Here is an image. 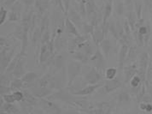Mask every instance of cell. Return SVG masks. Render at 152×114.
<instances>
[{
  "label": "cell",
  "instance_id": "36",
  "mask_svg": "<svg viewBox=\"0 0 152 114\" xmlns=\"http://www.w3.org/2000/svg\"><path fill=\"white\" fill-rule=\"evenodd\" d=\"M141 82H143L142 81V79L141 77L138 76V75H135L130 80V82H129V83H130V85H131V88H138L139 87H141Z\"/></svg>",
  "mask_w": 152,
  "mask_h": 114
},
{
  "label": "cell",
  "instance_id": "32",
  "mask_svg": "<svg viewBox=\"0 0 152 114\" xmlns=\"http://www.w3.org/2000/svg\"><path fill=\"white\" fill-rule=\"evenodd\" d=\"M80 29H81L82 34L86 35H91L93 31L95 30V28L91 24L89 21H87V22L83 21V23H82V25H81V27Z\"/></svg>",
  "mask_w": 152,
  "mask_h": 114
},
{
  "label": "cell",
  "instance_id": "23",
  "mask_svg": "<svg viewBox=\"0 0 152 114\" xmlns=\"http://www.w3.org/2000/svg\"><path fill=\"white\" fill-rule=\"evenodd\" d=\"M95 1L96 0H86V18L88 20L97 13V10H98Z\"/></svg>",
  "mask_w": 152,
  "mask_h": 114
},
{
  "label": "cell",
  "instance_id": "1",
  "mask_svg": "<svg viewBox=\"0 0 152 114\" xmlns=\"http://www.w3.org/2000/svg\"><path fill=\"white\" fill-rule=\"evenodd\" d=\"M15 39L19 40L21 43V47L20 52L22 54L27 55L28 46L29 45V38H30V31L29 29H26L21 23L15 29V30L10 35Z\"/></svg>",
  "mask_w": 152,
  "mask_h": 114
},
{
  "label": "cell",
  "instance_id": "35",
  "mask_svg": "<svg viewBox=\"0 0 152 114\" xmlns=\"http://www.w3.org/2000/svg\"><path fill=\"white\" fill-rule=\"evenodd\" d=\"M105 74V79L107 80H111V79L115 78L116 74H117V69L115 68H108L104 72Z\"/></svg>",
  "mask_w": 152,
  "mask_h": 114
},
{
  "label": "cell",
  "instance_id": "50",
  "mask_svg": "<svg viewBox=\"0 0 152 114\" xmlns=\"http://www.w3.org/2000/svg\"><path fill=\"white\" fill-rule=\"evenodd\" d=\"M5 1H7V0H1V3H4V2H5Z\"/></svg>",
  "mask_w": 152,
  "mask_h": 114
},
{
  "label": "cell",
  "instance_id": "27",
  "mask_svg": "<svg viewBox=\"0 0 152 114\" xmlns=\"http://www.w3.org/2000/svg\"><path fill=\"white\" fill-rule=\"evenodd\" d=\"M39 28L41 29L42 33L50 29V15L48 12H46L45 15H43L41 17L39 18Z\"/></svg>",
  "mask_w": 152,
  "mask_h": 114
},
{
  "label": "cell",
  "instance_id": "16",
  "mask_svg": "<svg viewBox=\"0 0 152 114\" xmlns=\"http://www.w3.org/2000/svg\"><path fill=\"white\" fill-rule=\"evenodd\" d=\"M66 16L73 21L76 26H78L79 28L81 27V25H82V23H83V21H82L83 18H82V16L80 15V14L73 6H72V7L70 6L69 11H68V13L66 15Z\"/></svg>",
  "mask_w": 152,
  "mask_h": 114
},
{
  "label": "cell",
  "instance_id": "18",
  "mask_svg": "<svg viewBox=\"0 0 152 114\" xmlns=\"http://www.w3.org/2000/svg\"><path fill=\"white\" fill-rule=\"evenodd\" d=\"M1 113L16 114L22 113V112L15 105H14V103L4 102L1 104Z\"/></svg>",
  "mask_w": 152,
  "mask_h": 114
},
{
  "label": "cell",
  "instance_id": "47",
  "mask_svg": "<svg viewBox=\"0 0 152 114\" xmlns=\"http://www.w3.org/2000/svg\"><path fill=\"white\" fill-rule=\"evenodd\" d=\"M21 1L25 5V7H32L35 4V0H21Z\"/></svg>",
  "mask_w": 152,
  "mask_h": 114
},
{
  "label": "cell",
  "instance_id": "22",
  "mask_svg": "<svg viewBox=\"0 0 152 114\" xmlns=\"http://www.w3.org/2000/svg\"><path fill=\"white\" fill-rule=\"evenodd\" d=\"M99 48L103 51L104 56L108 58L109 56H110V54L111 53V51H113V44H112L110 39H106L105 38L104 40L100 43Z\"/></svg>",
  "mask_w": 152,
  "mask_h": 114
},
{
  "label": "cell",
  "instance_id": "42",
  "mask_svg": "<svg viewBox=\"0 0 152 114\" xmlns=\"http://www.w3.org/2000/svg\"><path fill=\"white\" fill-rule=\"evenodd\" d=\"M51 3L54 4L55 7L58 8L62 13L65 15V8H64V5H63L62 0H51Z\"/></svg>",
  "mask_w": 152,
  "mask_h": 114
},
{
  "label": "cell",
  "instance_id": "34",
  "mask_svg": "<svg viewBox=\"0 0 152 114\" xmlns=\"http://www.w3.org/2000/svg\"><path fill=\"white\" fill-rule=\"evenodd\" d=\"M8 15H9V12L6 10V8L1 4V7H0V25L1 26L4 24L6 20H8Z\"/></svg>",
  "mask_w": 152,
  "mask_h": 114
},
{
  "label": "cell",
  "instance_id": "49",
  "mask_svg": "<svg viewBox=\"0 0 152 114\" xmlns=\"http://www.w3.org/2000/svg\"><path fill=\"white\" fill-rule=\"evenodd\" d=\"M76 2H78V3H80V2H83L85 0H75Z\"/></svg>",
  "mask_w": 152,
  "mask_h": 114
},
{
  "label": "cell",
  "instance_id": "30",
  "mask_svg": "<svg viewBox=\"0 0 152 114\" xmlns=\"http://www.w3.org/2000/svg\"><path fill=\"white\" fill-rule=\"evenodd\" d=\"M139 56V53H138V48L137 46H132L129 47V50H128V53H127V58H126V62L129 61V62H135L136 61V58Z\"/></svg>",
  "mask_w": 152,
  "mask_h": 114
},
{
  "label": "cell",
  "instance_id": "7",
  "mask_svg": "<svg viewBox=\"0 0 152 114\" xmlns=\"http://www.w3.org/2000/svg\"><path fill=\"white\" fill-rule=\"evenodd\" d=\"M39 106L44 110L45 113H62L63 112L55 100L42 98L39 100Z\"/></svg>",
  "mask_w": 152,
  "mask_h": 114
},
{
  "label": "cell",
  "instance_id": "10",
  "mask_svg": "<svg viewBox=\"0 0 152 114\" xmlns=\"http://www.w3.org/2000/svg\"><path fill=\"white\" fill-rule=\"evenodd\" d=\"M90 36L86 35H80L78 36H74V37L69 38V41H68V49H69V53H72L78 50L79 46L81 43L88 40Z\"/></svg>",
  "mask_w": 152,
  "mask_h": 114
},
{
  "label": "cell",
  "instance_id": "41",
  "mask_svg": "<svg viewBox=\"0 0 152 114\" xmlns=\"http://www.w3.org/2000/svg\"><path fill=\"white\" fill-rule=\"evenodd\" d=\"M1 97L4 99V102H7V103H15V102L14 94L12 93H6V94H4V95H1Z\"/></svg>",
  "mask_w": 152,
  "mask_h": 114
},
{
  "label": "cell",
  "instance_id": "40",
  "mask_svg": "<svg viewBox=\"0 0 152 114\" xmlns=\"http://www.w3.org/2000/svg\"><path fill=\"white\" fill-rule=\"evenodd\" d=\"M12 93L14 94L15 101H17V102H21V100H23L24 97H25L23 90H16V91H13Z\"/></svg>",
  "mask_w": 152,
  "mask_h": 114
},
{
  "label": "cell",
  "instance_id": "12",
  "mask_svg": "<svg viewBox=\"0 0 152 114\" xmlns=\"http://www.w3.org/2000/svg\"><path fill=\"white\" fill-rule=\"evenodd\" d=\"M122 86L121 82L118 78H114L111 80H107L104 81V84L102 86V88L104 90V93L110 94V93L115 92V90H117L119 88H121Z\"/></svg>",
  "mask_w": 152,
  "mask_h": 114
},
{
  "label": "cell",
  "instance_id": "43",
  "mask_svg": "<svg viewBox=\"0 0 152 114\" xmlns=\"http://www.w3.org/2000/svg\"><path fill=\"white\" fill-rule=\"evenodd\" d=\"M145 85H142L141 86V88H140V89L138 90L137 95H136V98H137V100H138V103H140V102H141V100H142V99L145 97Z\"/></svg>",
  "mask_w": 152,
  "mask_h": 114
},
{
  "label": "cell",
  "instance_id": "46",
  "mask_svg": "<svg viewBox=\"0 0 152 114\" xmlns=\"http://www.w3.org/2000/svg\"><path fill=\"white\" fill-rule=\"evenodd\" d=\"M62 2H63V5H64V8H65V16H66V15L69 11V8H70L72 1L71 0H62Z\"/></svg>",
  "mask_w": 152,
  "mask_h": 114
},
{
  "label": "cell",
  "instance_id": "21",
  "mask_svg": "<svg viewBox=\"0 0 152 114\" xmlns=\"http://www.w3.org/2000/svg\"><path fill=\"white\" fill-rule=\"evenodd\" d=\"M70 54L72 56V58L74 60H75V61H78V62L81 63L82 64H89L90 57L88 55H86L82 51H74V52H72Z\"/></svg>",
  "mask_w": 152,
  "mask_h": 114
},
{
  "label": "cell",
  "instance_id": "4",
  "mask_svg": "<svg viewBox=\"0 0 152 114\" xmlns=\"http://www.w3.org/2000/svg\"><path fill=\"white\" fill-rule=\"evenodd\" d=\"M83 71L82 64L78 61H72L67 66V76H68V87L73 85L77 77H79Z\"/></svg>",
  "mask_w": 152,
  "mask_h": 114
},
{
  "label": "cell",
  "instance_id": "19",
  "mask_svg": "<svg viewBox=\"0 0 152 114\" xmlns=\"http://www.w3.org/2000/svg\"><path fill=\"white\" fill-rule=\"evenodd\" d=\"M65 32L67 33V35H69L70 37H74V36L80 35V32L76 28V25L69 19L67 16L65 17Z\"/></svg>",
  "mask_w": 152,
  "mask_h": 114
},
{
  "label": "cell",
  "instance_id": "6",
  "mask_svg": "<svg viewBox=\"0 0 152 114\" xmlns=\"http://www.w3.org/2000/svg\"><path fill=\"white\" fill-rule=\"evenodd\" d=\"M106 59H107V57L104 56L101 49L97 48L95 50V52L90 57L89 64L103 74L105 72V69L107 66Z\"/></svg>",
  "mask_w": 152,
  "mask_h": 114
},
{
  "label": "cell",
  "instance_id": "9",
  "mask_svg": "<svg viewBox=\"0 0 152 114\" xmlns=\"http://www.w3.org/2000/svg\"><path fill=\"white\" fill-rule=\"evenodd\" d=\"M113 105L108 101H101L93 103L92 109L89 112V113L95 114H109L112 113Z\"/></svg>",
  "mask_w": 152,
  "mask_h": 114
},
{
  "label": "cell",
  "instance_id": "20",
  "mask_svg": "<svg viewBox=\"0 0 152 114\" xmlns=\"http://www.w3.org/2000/svg\"><path fill=\"white\" fill-rule=\"evenodd\" d=\"M51 39L54 40V45H55V48L56 52L60 51L62 49H64L65 47H68V41L69 40L66 39L63 35L59 36H52Z\"/></svg>",
  "mask_w": 152,
  "mask_h": 114
},
{
  "label": "cell",
  "instance_id": "48",
  "mask_svg": "<svg viewBox=\"0 0 152 114\" xmlns=\"http://www.w3.org/2000/svg\"><path fill=\"white\" fill-rule=\"evenodd\" d=\"M123 2H124L126 8H127L129 10H131L132 8V0H123Z\"/></svg>",
  "mask_w": 152,
  "mask_h": 114
},
{
  "label": "cell",
  "instance_id": "31",
  "mask_svg": "<svg viewBox=\"0 0 152 114\" xmlns=\"http://www.w3.org/2000/svg\"><path fill=\"white\" fill-rule=\"evenodd\" d=\"M110 33L111 34V35L115 39V40L119 41L120 35H119V32L116 27V22H115V20H112L111 18L110 19Z\"/></svg>",
  "mask_w": 152,
  "mask_h": 114
},
{
  "label": "cell",
  "instance_id": "25",
  "mask_svg": "<svg viewBox=\"0 0 152 114\" xmlns=\"http://www.w3.org/2000/svg\"><path fill=\"white\" fill-rule=\"evenodd\" d=\"M131 101V94L126 90L121 91L117 96V103L119 106L129 104Z\"/></svg>",
  "mask_w": 152,
  "mask_h": 114
},
{
  "label": "cell",
  "instance_id": "13",
  "mask_svg": "<svg viewBox=\"0 0 152 114\" xmlns=\"http://www.w3.org/2000/svg\"><path fill=\"white\" fill-rule=\"evenodd\" d=\"M104 84V81L97 83V84H91V85H86L83 87L82 88H80V90L76 91L75 93H73L75 95L77 96H87L90 95L91 93H93L97 89H98L99 88H102V86Z\"/></svg>",
  "mask_w": 152,
  "mask_h": 114
},
{
  "label": "cell",
  "instance_id": "39",
  "mask_svg": "<svg viewBox=\"0 0 152 114\" xmlns=\"http://www.w3.org/2000/svg\"><path fill=\"white\" fill-rule=\"evenodd\" d=\"M134 10L135 14L137 15V19H141V15H142V4L138 2V0L134 1Z\"/></svg>",
  "mask_w": 152,
  "mask_h": 114
},
{
  "label": "cell",
  "instance_id": "3",
  "mask_svg": "<svg viewBox=\"0 0 152 114\" xmlns=\"http://www.w3.org/2000/svg\"><path fill=\"white\" fill-rule=\"evenodd\" d=\"M102 80H103V74L101 72L92 66L91 67L86 66L82 79L83 87L86 85H91V84H97L103 82Z\"/></svg>",
  "mask_w": 152,
  "mask_h": 114
},
{
  "label": "cell",
  "instance_id": "2",
  "mask_svg": "<svg viewBox=\"0 0 152 114\" xmlns=\"http://www.w3.org/2000/svg\"><path fill=\"white\" fill-rule=\"evenodd\" d=\"M42 66L49 69L50 71L53 74L58 73L64 70L65 57L62 54H57V52H56L55 54L50 58H49L48 61L45 63Z\"/></svg>",
  "mask_w": 152,
  "mask_h": 114
},
{
  "label": "cell",
  "instance_id": "33",
  "mask_svg": "<svg viewBox=\"0 0 152 114\" xmlns=\"http://www.w3.org/2000/svg\"><path fill=\"white\" fill-rule=\"evenodd\" d=\"M125 10H126V6H125L123 0H116L115 10V13H116L118 16H121V15H124Z\"/></svg>",
  "mask_w": 152,
  "mask_h": 114
},
{
  "label": "cell",
  "instance_id": "26",
  "mask_svg": "<svg viewBox=\"0 0 152 114\" xmlns=\"http://www.w3.org/2000/svg\"><path fill=\"white\" fill-rule=\"evenodd\" d=\"M86 0H85L83 2L78 3L76 2L75 0L72 1L73 4V7L80 14V15L82 16V18H86Z\"/></svg>",
  "mask_w": 152,
  "mask_h": 114
},
{
  "label": "cell",
  "instance_id": "38",
  "mask_svg": "<svg viewBox=\"0 0 152 114\" xmlns=\"http://www.w3.org/2000/svg\"><path fill=\"white\" fill-rule=\"evenodd\" d=\"M51 35H50V29L45 30V31L42 33L41 45H44V44L48 43L49 41L51 40Z\"/></svg>",
  "mask_w": 152,
  "mask_h": 114
},
{
  "label": "cell",
  "instance_id": "44",
  "mask_svg": "<svg viewBox=\"0 0 152 114\" xmlns=\"http://www.w3.org/2000/svg\"><path fill=\"white\" fill-rule=\"evenodd\" d=\"M123 28H124L125 35H131L132 32V31L131 27H130V24L128 23L127 20L124 21V23H123Z\"/></svg>",
  "mask_w": 152,
  "mask_h": 114
},
{
  "label": "cell",
  "instance_id": "45",
  "mask_svg": "<svg viewBox=\"0 0 152 114\" xmlns=\"http://www.w3.org/2000/svg\"><path fill=\"white\" fill-rule=\"evenodd\" d=\"M11 92V89H10V86H3L0 85V93L1 95H4V94H6Z\"/></svg>",
  "mask_w": 152,
  "mask_h": 114
},
{
  "label": "cell",
  "instance_id": "24",
  "mask_svg": "<svg viewBox=\"0 0 152 114\" xmlns=\"http://www.w3.org/2000/svg\"><path fill=\"white\" fill-rule=\"evenodd\" d=\"M91 37L92 38V41L94 42V44L96 46H99L100 43L106 38L105 35H104L103 30L101 29V26H99V27H97V29H95Z\"/></svg>",
  "mask_w": 152,
  "mask_h": 114
},
{
  "label": "cell",
  "instance_id": "15",
  "mask_svg": "<svg viewBox=\"0 0 152 114\" xmlns=\"http://www.w3.org/2000/svg\"><path fill=\"white\" fill-rule=\"evenodd\" d=\"M124 74H125V82L128 83L135 75H137V72L138 70V63L137 62H132L129 65H125L124 68Z\"/></svg>",
  "mask_w": 152,
  "mask_h": 114
},
{
  "label": "cell",
  "instance_id": "14",
  "mask_svg": "<svg viewBox=\"0 0 152 114\" xmlns=\"http://www.w3.org/2000/svg\"><path fill=\"white\" fill-rule=\"evenodd\" d=\"M129 47L130 46L126 44H121V47L118 53V67L121 70H123L124 66L126 64V58H127Z\"/></svg>",
  "mask_w": 152,
  "mask_h": 114
},
{
  "label": "cell",
  "instance_id": "29",
  "mask_svg": "<svg viewBox=\"0 0 152 114\" xmlns=\"http://www.w3.org/2000/svg\"><path fill=\"white\" fill-rule=\"evenodd\" d=\"M10 89H11V92L24 89V82L22 79L20 77H14L10 83Z\"/></svg>",
  "mask_w": 152,
  "mask_h": 114
},
{
  "label": "cell",
  "instance_id": "8",
  "mask_svg": "<svg viewBox=\"0 0 152 114\" xmlns=\"http://www.w3.org/2000/svg\"><path fill=\"white\" fill-rule=\"evenodd\" d=\"M17 61L15 64L14 71H13V76L14 77H20L21 78L23 75L25 74V66L27 63V55L22 54L21 52L16 54Z\"/></svg>",
  "mask_w": 152,
  "mask_h": 114
},
{
  "label": "cell",
  "instance_id": "28",
  "mask_svg": "<svg viewBox=\"0 0 152 114\" xmlns=\"http://www.w3.org/2000/svg\"><path fill=\"white\" fill-rule=\"evenodd\" d=\"M113 3L111 2H105L104 9H103V14H104V21H108L111 18L112 11H113Z\"/></svg>",
  "mask_w": 152,
  "mask_h": 114
},
{
  "label": "cell",
  "instance_id": "5",
  "mask_svg": "<svg viewBox=\"0 0 152 114\" xmlns=\"http://www.w3.org/2000/svg\"><path fill=\"white\" fill-rule=\"evenodd\" d=\"M56 52L54 45V40L51 39L48 43L41 45L39 47V64L43 65L48 61L49 58L52 57Z\"/></svg>",
  "mask_w": 152,
  "mask_h": 114
},
{
  "label": "cell",
  "instance_id": "17",
  "mask_svg": "<svg viewBox=\"0 0 152 114\" xmlns=\"http://www.w3.org/2000/svg\"><path fill=\"white\" fill-rule=\"evenodd\" d=\"M41 38H42V30L39 28V26L36 27L34 31L31 33L30 35V40H31V44L33 45L35 51L37 49V46H39V44L41 45Z\"/></svg>",
  "mask_w": 152,
  "mask_h": 114
},
{
  "label": "cell",
  "instance_id": "11",
  "mask_svg": "<svg viewBox=\"0 0 152 114\" xmlns=\"http://www.w3.org/2000/svg\"><path fill=\"white\" fill-rule=\"evenodd\" d=\"M43 75L41 74V72L39 71H29L25 73L23 76L21 77L24 82V88H30L33 84H34Z\"/></svg>",
  "mask_w": 152,
  "mask_h": 114
},
{
  "label": "cell",
  "instance_id": "37",
  "mask_svg": "<svg viewBox=\"0 0 152 114\" xmlns=\"http://www.w3.org/2000/svg\"><path fill=\"white\" fill-rule=\"evenodd\" d=\"M146 85L150 88L152 85V63L151 62L146 71Z\"/></svg>",
  "mask_w": 152,
  "mask_h": 114
}]
</instances>
